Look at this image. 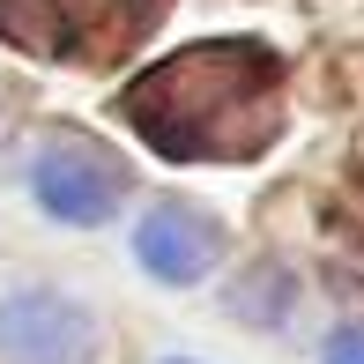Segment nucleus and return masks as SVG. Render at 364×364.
I'll use <instances>...</instances> for the list:
<instances>
[{
  "label": "nucleus",
  "instance_id": "f257e3e1",
  "mask_svg": "<svg viewBox=\"0 0 364 364\" xmlns=\"http://www.w3.org/2000/svg\"><path fill=\"white\" fill-rule=\"evenodd\" d=\"M97 320L60 290H23L0 305V357L8 364H90Z\"/></svg>",
  "mask_w": 364,
  "mask_h": 364
},
{
  "label": "nucleus",
  "instance_id": "f03ea898",
  "mask_svg": "<svg viewBox=\"0 0 364 364\" xmlns=\"http://www.w3.org/2000/svg\"><path fill=\"white\" fill-rule=\"evenodd\" d=\"M30 186H38V208L60 223H105L119 208V171L90 141H45L30 164Z\"/></svg>",
  "mask_w": 364,
  "mask_h": 364
},
{
  "label": "nucleus",
  "instance_id": "7ed1b4c3",
  "mask_svg": "<svg viewBox=\"0 0 364 364\" xmlns=\"http://www.w3.org/2000/svg\"><path fill=\"white\" fill-rule=\"evenodd\" d=\"M134 253L156 283H201L223 253V230L201 216V208H178V201H156L134 230Z\"/></svg>",
  "mask_w": 364,
  "mask_h": 364
},
{
  "label": "nucleus",
  "instance_id": "20e7f679",
  "mask_svg": "<svg viewBox=\"0 0 364 364\" xmlns=\"http://www.w3.org/2000/svg\"><path fill=\"white\" fill-rule=\"evenodd\" d=\"M327 364H364V320H350V327H335L327 335V350H320Z\"/></svg>",
  "mask_w": 364,
  "mask_h": 364
},
{
  "label": "nucleus",
  "instance_id": "39448f33",
  "mask_svg": "<svg viewBox=\"0 0 364 364\" xmlns=\"http://www.w3.org/2000/svg\"><path fill=\"white\" fill-rule=\"evenodd\" d=\"M171 364H178V357H171Z\"/></svg>",
  "mask_w": 364,
  "mask_h": 364
}]
</instances>
